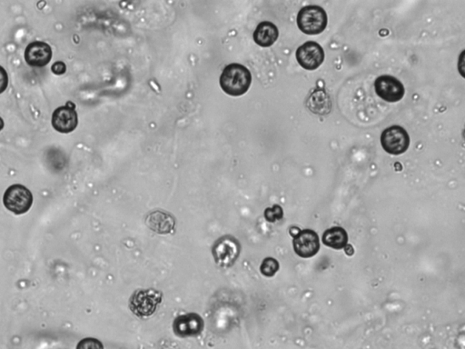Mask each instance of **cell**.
<instances>
[{"label":"cell","mask_w":465,"mask_h":349,"mask_svg":"<svg viewBox=\"0 0 465 349\" xmlns=\"http://www.w3.org/2000/svg\"><path fill=\"white\" fill-rule=\"evenodd\" d=\"M252 83L250 71L243 65L232 63L224 69L220 76V86L224 92L232 96H243Z\"/></svg>","instance_id":"6da1fadb"},{"label":"cell","mask_w":465,"mask_h":349,"mask_svg":"<svg viewBox=\"0 0 465 349\" xmlns=\"http://www.w3.org/2000/svg\"><path fill=\"white\" fill-rule=\"evenodd\" d=\"M163 294L157 289H138L130 297L129 306L140 319H147L155 313L162 303Z\"/></svg>","instance_id":"7a4b0ae2"},{"label":"cell","mask_w":465,"mask_h":349,"mask_svg":"<svg viewBox=\"0 0 465 349\" xmlns=\"http://www.w3.org/2000/svg\"><path fill=\"white\" fill-rule=\"evenodd\" d=\"M296 22L299 30L306 35H318L327 25V14L319 6H306L299 11Z\"/></svg>","instance_id":"3957f363"},{"label":"cell","mask_w":465,"mask_h":349,"mask_svg":"<svg viewBox=\"0 0 465 349\" xmlns=\"http://www.w3.org/2000/svg\"><path fill=\"white\" fill-rule=\"evenodd\" d=\"M241 252V245L232 235L218 238L213 246L212 253L215 262L222 268H231L237 262Z\"/></svg>","instance_id":"277c9868"},{"label":"cell","mask_w":465,"mask_h":349,"mask_svg":"<svg viewBox=\"0 0 465 349\" xmlns=\"http://www.w3.org/2000/svg\"><path fill=\"white\" fill-rule=\"evenodd\" d=\"M3 203L6 209L16 215L25 214L30 211L33 204L32 193L27 187L16 184L6 190Z\"/></svg>","instance_id":"5b68a950"},{"label":"cell","mask_w":465,"mask_h":349,"mask_svg":"<svg viewBox=\"0 0 465 349\" xmlns=\"http://www.w3.org/2000/svg\"><path fill=\"white\" fill-rule=\"evenodd\" d=\"M382 149L388 154L398 156L407 151L410 138L407 130L400 126H393L385 129L381 136Z\"/></svg>","instance_id":"8992f818"},{"label":"cell","mask_w":465,"mask_h":349,"mask_svg":"<svg viewBox=\"0 0 465 349\" xmlns=\"http://www.w3.org/2000/svg\"><path fill=\"white\" fill-rule=\"evenodd\" d=\"M296 59L300 66L306 70L318 69L325 61V51L314 41L305 42L297 48Z\"/></svg>","instance_id":"52a82bcc"},{"label":"cell","mask_w":465,"mask_h":349,"mask_svg":"<svg viewBox=\"0 0 465 349\" xmlns=\"http://www.w3.org/2000/svg\"><path fill=\"white\" fill-rule=\"evenodd\" d=\"M374 87L377 96L390 103L401 101L405 93L402 82L392 76H379L374 82Z\"/></svg>","instance_id":"ba28073f"},{"label":"cell","mask_w":465,"mask_h":349,"mask_svg":"<svg viewBox=\"0 0 465 349\" xmlns=\"http://www.w3.org/2000/svg\"><path fill=\"white\" fill-rule=\"evenodd\" d=\"M52 127L59 133L69 134L76 129L78 124V113L75 105L67 102L66 106L59 107L53 112Z\"/></svg>","instance_id":"9c48e42d"},{"label":"cell","mask_w":465,"mask_h":349,"mask_svg":"<svg viewBox=\"0 0 465 349\" xmlns=\"http://www.w3.org/2000/svg\"><path fill=\"white\" fill-rule=\"evenodd\" d=\"M204 326L205 324L200 315L187 313L181 315L175 319L173 323V330L177 337H197L202 333Z\"/></svg>","instance_id":"30bf717a"},{"label":"cell","mask_w":465,"mask_h":349,"mask_svg":"<svg viewBox=\"0 0 465 349\" xmlns=\"http://www.w3.org/2000/svg\"><path fill=\"white\" fill-rule=\"evenodd\" d=\"M294 252L299 257L309 258L316 256L320 249L318 235L311 229L299 231L294 237Z\"/></svg>","instance_id":"8fae6325"},{"label":"cell","mask_w":465,"mask_h":349,"mask_svg":"<svg viewBox=\"0 0 465 349\" xmlns=\"http://www.w3.org/2000/svg\"><path fill=\"white\" fill-rule=\"evenodd\" d=\"M52 59V50L45 42L35 41L28 45L25 50V61L30 67H43Z\"/></svg>","instance_id":"7c38bea8"},{"label":"cell","mask_w":465,"mask_h":349,"mask_svg":"<svg viewBox=\"0 0 465 349\" xmlns=\"http://www.w3.org/2000/svg\"><path fill=\"white\" fill-rule=\"evenodd\" d=\"M146 225L160 235H169L175 231V220L171 214L163 210H155L147 215Z\"/></svg>","instance_id":"4fadbf2b"},{"label":"cell","mask_w":465,"mask_h":349,"mask_svg":"<svg viewBox=\"0 0 465 349\" xmlns=\"http://www.w3.org/2000/svg\"><path fill=\"white\" fill-rule=\"evenodd\" d=\"M306 107L314 114L326 116L331 112L330 96L323 87H316L305 101Z\"/></svg>","instance_id":"5bb4252c"},{"label":"cell","mask_w":465,"mask_h":349,"mask_svg":"<svg viewBox=\"0 0 465 349\" xmlns=\"http://www.w3.org/2000/svg\"><path fill=\"white\" fill-rule=\"evenodd\" d=\"M279 32L277 25L269 21L261 22L254 33V41L258 46L271 47L279 39Z\"/></svg>","instance_id":"9a60e30c"},{"label":"cell","mask_w":465,"mask_h":349,"mask_svg":"<svg viewBox=\"0 0 465 349\" xmlns=\"http://www.w3.org/2000/svg\"><path fill=\"white\" fill-rule=\"evenodd\" d=\"M323 243L328 248L344 249L347 246L348 235L341 226H334L325 231L322 237Z\"/></svg>","instance_id":"2e32d148"},{"label":"cell","mask_w":465,"mask_h":349,"mask_svg":"<svg viewBox=\"0 0 465 349\" xmlns=\"http://www.w3.org/2000/svg\"><path fill=\"white\" fill-rule=\"evenodd\" d=\"M279 271V261L273 257H266L260 266V271L265 277H272Z\"/></svg>","instance_id":"e0dca14e"},{"label":"cell","mask_w":465,"mask_h":349,"mask_svg":"<svg viewBox=\"0 0 465 349\" xmlns=\"http://www.w3.org/2000/svg\"><path fill=\"white\" fill-rule=\"evenodd\" d=\"M283 217V209L279 205H274L273 208H268L265 210V218L268 222H277V221L282 220Z\"/></svg>","instance_id":"ac0fdd59"},{"label":"cell","mask_w":465,"mask_h":349,"mask_svg":"<svg viewBox=\"0 0 465 349\" xmlns=\"http://www.w3.org/2000/svg\"><path fill=\"white\" fill-rule=\"evenodd\" d=\"M76 349H104V346L98 339L87 337L78 343Z\"/></svg>","instance_id":"d6986e66"},{"label":"cell","mask_w":465,"mask_h":349,"mask_svg":"<svg viewBox=\"0 0 465 349\" xmlns=\"http://www.w3.org/2000/svg\"><path fill=\"white\" fill-rule=\"evenodd\" d=\"M8 86V76L4 67L0 66V94L7 89Z\"/></svg>","instance_id":"ffe728a7"},{"label":"cell","mask_w":465,"mask_h":349,"mask_svg":"<svg viewBox=\"0 0 465 349\" xmlns=\"http://www.w3.org/2000/svg\"><path fill=\"white\" fill-rule=\"evenodd\" d=\"M51 71H52L55 75H63L67 71L66 64L62 61L56 62V63L53 64L52 67H51Z\"/></svg>","instance_id":"44dd1931"},{"label":"cell","mask_w":465,"mask_h":349,"mask_svg":"<svg viewBox=\"0 0 465 349\" xmlns=\"http://www.w3.org/2000/svg\"><path fill=\"white\" fill-rule=\"evenodd\" d=\"M3 127H4V121H3V119L0 118V131H1Z\"/></svg>","instance_id":"7402d4cb"}]
</instances>
